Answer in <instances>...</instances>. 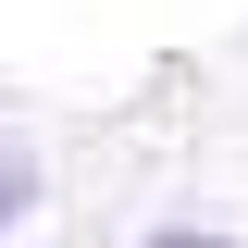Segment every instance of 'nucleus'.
I'll list each match as a JSON object with an SVG mask.
<instances>
[{"label":"nucleus","instance_id":"1","mask_svg":"<svg viewBox=\"0 0 248 248\" xmlns=\"http://www.w3.org/2000/svg\"><path fill=\"white\" fill-rule=\"evenodd\" d=\"M37 211H50V161H37L25 137H0V236H25Z\"/></svg>","mask_w":248,"mask_h":248},{"label":"nucleus","instance_id":"2","mask_svg":"<svg viewBox=\"0 0 248 248\" xmlns=\"http://www.w3.org/2000/svg\"><path fill=\"white\" fill-rule=\"evenodd\" d=\"M137 248H236V236H223V223H149Z\"/></svg>","mask_w":248,"mask_h":248}]
</instances>
